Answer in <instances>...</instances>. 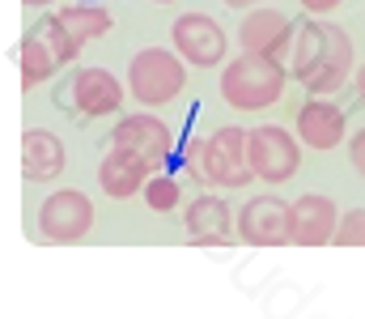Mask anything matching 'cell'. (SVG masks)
<instances>
[{"instance_id":"d6986e66","label":"cell","mask_w":365,"mask_h":319,"mask_svg":"<svg viewBox=\"0 0 365 319\" xmlns=\"http://www.w3.org/2000/svg\"><path fill=\"white\" fill-rule=\"evenodd\" d=\"M34 34L47 43V51L56 56V64H73V60H77V51H81V43L68 34V26H60V21H56V13H51V17H47Z\"/></svg>"},{"instance_id":"484cf974","label":"cell","mask_w":365,"mask_h":319,"mask_svg":"<svg viewBox=\"0 0 365 319\" xmlns=\"http://www.w3.org/2000/svg\"><path fill=\"white\" fill-rule=\"evenodd\" d=\"M26 4H34V9H43V4H51V0H26Z\"/></svg>"},{"instance_id":"6da1fadb","label":"cell","mask_w":365,"mask_h":319,"mask_svg":"<svg viewBox=\"0 0 365 319\" xmlns=\"http://www.w3.org/2000/svg\"><path fill=\"white\" fill-rule=\"evenodd\" d=\"M289 73L314 98L336 94L349 81V73H353V43H349V34L340 26H331V21L297 26V43L289 51Z\"/></svg>"},{"instance_id":"603a6c76","label":"cell","mask_w":365,"mask_h":319,"mask_svg":"<svg viewBox=\"0 0 365 319\" xmlns=\"http://www.w3.org/2000/svg\"><path fill=\"white\" fill-rule=\"evenodd\" d=\"M302 4H306V9H310L314 17H323V13H331V9H336L340 0H302Z\"/></svg>"},{"instance_id":"4fadbf2b","label":"cell","mask_w":365,"mask_h":319,"mask_svg":"<svg viewBox=\"0 0 365 319\" xmlns=\"http://www.w3.org/2000/svg\"><path fill=\"white\" fill-rule=\"evenodd\" d=\"M149 162H140L136 153H123V149H106L102 166H98V183L110 201H132L136 192H145L149 183Z\"/></svg>"},{"instance_id":"5b68a950","label":"cell","mask_w":365,"mask_h":319,"mask_svg":"<svg viewBox=\"0 0 365 319\" xmlns=\"http://www.w3.org/2000/svg\"><path fill=\"white\" fill-rule=\"evenodd\" d=\"M200 175L208 183H217V188H247L255 179L251 175V162H247V132L242 128H217L204 141Z\"/></svg>"},{"instance_id":"277c9868","label":"cell","mask_w":365,"mask_h":319,"mask_svg":"<svg viewBox=\"0 0 365 319\" xmlns=\"http://www.w3.org/2000/svg\"><path fill=\"white\" fill-rule=\"evenodd\" d=\"M247 162H251V175L264 179V183H284L297 175L302 166V145L276 128V123H264V128H251L247 132Z\"/></svg>"},{"instance_id":"e0dca14e","label":"cell","mask_w":365,"mask_h":319,"mask_svg":"<svg viewBox=\"0 0 365 319\" xmlns=\"http://www.w3.org/2000/svg\"><path fill=\"white\" fill-rule=\"evenodd\" d=\"M56 21L68 26V34H73L81 47L93 43V39H102V34H110V13H106L102 4H68V9L56 13Z\"/></svg>"},{"instance_id":"ac0fdd59","label":"cell","mask_w":365,"mask_h":319,"mask_svg":"<svg viewBox=\"0 0 365 319\" xmlns=\"http://www.w3.org/2000/svg\"><path fill=\"white\" fill-rule=\"evenodd\" d=\"M17 60H21V86L26 90H34V86H43L60 64H56V56L47 51V43L38 39V34H30L21 47H17Z\"/></svg>"},{"instance_id":"5bb4252c","label":"cell","mask_w":365,"mask_h":319,"mask_svg":"<svg viewBox=\"0 0 365 319\" xmlns=\"http://www.w3.org/2000/svg\"><path fill=\"white\" fill-rule=\"evenodd\" d=\"M73 103L81 106V115H110L123 106V86L115 81V73L106 69H81L73 77Z\"/></svg>"},{"instance_id":"7402d4cb","label":"cell","mask_w":365,"mask_h":319,"mask_svg":"<svg viewBox=\"0 0 365 319\" xmlns=\"http://www.w3.org/2000/svg\"><path fill=\"white\" fill-rule=\"evenodd\" d=\"M349 158H353V166H357V175L365 179V128L349 141Z\"/></svg>"},{"instance_id":"8992f818","label":"cell","mask_w":365,"mask_h":319,"mask_svg":"<svg viewBox=\"0 0 365 319\" xmlns=\"http://www.w3.org/2000/svg\"><path fill=\"white\" fill-rule=\"evenodd\" d=\"M170 39H175V51L195 69H221L225 64L230 39H225L221 21H212L208 13H182L170 26Z\"/></svg>"},{"instance_id":"cb8c5ba5","label":"cell","mask_w":365,"mask_h":319,"mask_svg":"<svg viewBox=\"0 0 365 319\" xmlns=\"http://www.w3.org/2000/svg\"><path fill=\"white\" fill-rule=\"evenodd\" d=\"M230 9H251V4H264V0H225Z\"/></svg>"},{"instance_id":"9a60e30c","label":"cell","mask_w":365,"mask_h":319,"mask_svg":"<svg viewBox=\"0 0 365 319\" xmlns=\"http://www.w3.org/2000/svg\"><path fill=\"white\" fill-rule=\"evenodd\" d=\"M182 226L200 247H221L230 243V205L217 196H195L182 209Z\"/></svg>"},{"instance_id":"7a4b0ae2","label":"cell","mask_w":365,"mask_h":319,"mask_svg":"<svg viewBox=\"0 0 365 319\" xmlns=\"http://www.w3.org/2000/svg\"><path fill=\"white\" fill-rule=\"evenodd\" d=\"M284 94V69L268 56H251L242 51L238 60L221 64V98L238 111H264L280 103Z\"/></svg>"},{"instance_id":"d4e9b609","label":"cell","mask_w":365,"mask_h":319,"mask_svg":"<svg viewBox=\"0 0 365 319\" xmlns=\"http://www.w3.org/2000/svg\"><path fill=\"white\" fill-rule=\"evenodd\" d=\"M357 90H361V98H365V64L357 69Z\"/></svg>"},{"instance_id":"8fae6325","label":"cell","mask_w":365,"mask_h":319,"mask_svg":"<svg viewBox=\"0 0 365 319\" xmlns=\"http://www.w3.org/2000/svg\"><path fill=\"white\" fill-rule=\"evenodd\" d=\"M238 43H242V51L268 56V60L280 64V56H284L289 43H293V21H289L280 9H251V13L242 17V26H238Z\"/></svg>"},{"instance_id":"7c38bea8","label":"cell","mask_w":365,"mask_h":319,"mask_svg":"<svg viewBox=\"0 0 365 319\" xmlns=\"http://www.w3.org/2000/svg\"><path fill=\"white\" fill-rule=\"evenodd\" d=\"M64 141L51 132V128H26L21 136V171L30 183H47V179H60L64 175Z\"/></svg>"},{"instance_id":"2e32d148","label":"cell","mask_w":365,"mask_h":319,"mask_svg":"<svg viewBox=\"0 0 365 319\" xmlns=\"http://www.w3.org/2000/svg\"><path fill=\"white\" fill-rule=\"evenodd\" d=\"M297 132L310 149H336L344 141V111L336 103H323V98H310L297 115Z\"/></svg>"},{"instance_id":"30bf717a","label":"cell","mask_w":365,"mask_h":319,"mask_svg":"<svg viewBox=\"0 0 365 319\" xmlns=\"http://www.w3.org/2000/svg\"><path fill=\"white\" fill-rule=\"evenodd\" d=\"M336 226H340V209L331 196H297L289 205V243L297 247H323L336 238Z\"/></svg>"},{"instance_id":"3957f363","label":"cell","mask_w":365,"mask_h":319,"mask_svg":"<svg viewBox=\"0 0 365 319\" xmlns=\"http://www.w3.org/2000/svg\"><path fill=\"white\" fill-rule=\"evenodd\" d=\"M179 51H166V47H145L132 56L128 64V90L140 106H166L175 103L187 86V69H182Z\"/></svg>"},{"instance_id":"ffe728a7","label":"cell","mask_w":365,"mask_h":319,"mask_svg":"<svg viewBox=\"0 0 365 319\" xmlns=\"http://www.w3.org/2000/svg\"><path fill=\"white\" fill-rule=\"evenodd\" d=\"M179 179H170V175H149V183H145V205L153 213H170L179 209Z\"/></svg>"},{"instance_id":"9c48e42d","label":"cell","mask_w":365,"mask_h":319,"mask_svg":"<svg viewBox=\"0 0 365 319\" xmlns=\"http://www.w3.org/2000/svg\"><path fill=\"white\" fill-rule=\"evenodd\" d=\"M234 226H238L242 243H251V247H280V243H289V201L255 196L238 209Z\"/></svg>"},{"instance_id":"4316f807","label":"cell","mask_w":365,"mask_h":319,"mask_svg":"<svg viewBox=\"0 0 365 319\" xmlns=\"http://www.w3.org/2000/svg\"><path fill=\"white\" fill-rule=\"evenodd\" d=\"M158 4H175V0H158Z\"/></svg>"},{"instance_id":"ba28073f","label":"cell","mask_w":365,"mask_h":319,"mask_svg":"<svg viewBox=\"0 0 365 319\" xmlns=\"http://www.w3.org/2000/svg\"><path fill=\"white\" fill-rule=\"evenodd\" d=\"M110 149H123V153H136L149 166H162L170 158V149H175V132L158 115H128V119L115 123Z\"/></svg>"},{"instance_id":"44dd1931","label":"cell","mask_w":365,"mask_h":319,"mask_svg":"<svg viewBox=\"0 0 365 319\" xmlns=\"http://www.w3.org/2000/svg\"><path fill=\"white\" fill-rule=\"evenodd\" d=\"M336 243H340V247H365V209H353V213L340 217Z\"/></svg>"},{"instance_id":"52a82bcc","label":"cell","mask_w":365,"mask_h":319,"mask_svg":"<svg viewBox=\"0 0 365 319\" xmlns=\"http://www.w3.org/2000/svg\"><path fill=\"white\" fill-rule=\"evenodd\" d=\"M38 230L47 243H81L93 230V205L86 192L77 188H60L43 201L38 209Z\"/></svg>"}]
</instances>
